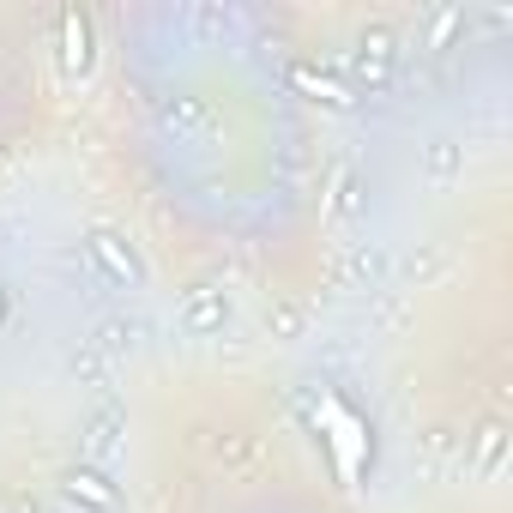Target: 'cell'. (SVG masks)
I'll use <instances>...</instances> for the list:
<instances>
[{"instance_id": "1", "label": "cell", "mask_w": 513, "mask_h": 513, "mask_svg": "<svg viewBox=\"0 0 513 513\" xmlns=\"http://www.w3.org/2000/svg\"><path fill=\"white\" fill-rule=\"evenodd\" d=\"M91 260L115 278V284H127V290H139L145 284V266L133 260V248H121V236H109V230H97L91 236Z\"/></svg>"}, {"instance_id": "2", "label": "cell", "mask_w": 513, "mask_h": 513, "mask_svg": "<svg viewBox=\"0 0 513 513\" xmlns=\"http://www.w3.org/2000/svg\"><path fill=\"white\" fill-rule=\"evenodd\" d=\"M67 501H85L91 513H115V507H121L115 483H109L97 465H73V471H67Z\"/></svg>"}, {"instance_id": "3", "label": "cell", "mask_w": 513, "mask_h": 513, "mask_svg": "<svg viewBox=\"0 0 513 513\" xmlns=\"http://www.w3.org/2000/svg\"><path fill=\"white\" fill-rule=\"evenodd\" d=\"M61 25H67V55H61V61H67V73H85V67H91V37H85V19H79V13H67Z\"/></svg>"}, {"instance_id": "4", "label": "cell", "mask_w": 513, "mask_h": 513, "mask_svg": "<svg viewBox=\"0 0 513 513\" xmlns=\"http://www.w3.org/2000/svg\"><path fill=\"white\" fill-rule=\"evenodd\" d=\"M290 85L314 91L320 103H351V97H345V85H338V79H326V73H308V67H290Z\"/></svg>"}, {"instance_id": "5", "label": "cell", "mask_w": 513, "mask_h": 513, "mask_svg": "<svg viewBox=\"0 0 513 513\" xmlns=\"http://www.w3.org/2000/svg\"><path fill=\"white\" fill-rule=\"evenodd\" d=\"M224 314H230L224 296H194V302H188V326H200V332H206V326H224Z\"/></svg>"}, {"instance_id": "6", "label": "cell", "mask_w": 513, "mask_h": 513, "mask_svg": "<svg viewBox=\"0 0 513 513\" xmlns=\"http://www.w3.org/2000/svg\"><path fill=\"white\" fill-rule=\"evenodd\" d=\"M109 429H115V417H97V423H91V453L109 447Z\"/></svg>"}, {"instance_id": "7", "label": "cell", "mask_w": 513, "mask_h": 513, "mask_svg": "<svg viewBox=\"0 0 513 513\" xmlns=\"http://www.w3.org/2000/svg\"><path fill=\"white\" fill-rule=\"evenodd\" d=\"M7 314H13V302H7V290H0V326H7Z\"/></svg>"}]
</instances>
